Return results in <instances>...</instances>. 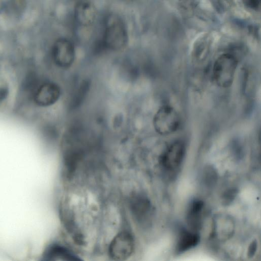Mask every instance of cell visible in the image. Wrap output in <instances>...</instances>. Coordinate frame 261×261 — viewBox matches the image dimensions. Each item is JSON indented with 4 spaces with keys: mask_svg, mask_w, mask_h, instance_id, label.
Wrapping results in <instances>:
<instances>
[{
    "mask_svg": "<svg viewBox=\"0 0 261 261\" xmlns=\"http://www.w3.org/2000/svg\"><path fill=\"white\" fill-rule=\"evenodd\" d=\"M74 14L76 22L84 27L93 24L97 16L95 7L87 0H82L76 4Z\"/></svg>",
    "mask_w": 261,
    "mask_h": 261,
    "instance_id": "9",
    "label": "cell"
},
{
    "mask_svg": "<svg viewBox=\"0 0 261 261\" xmlns=\"http://www.w3.org/2000/svg\"><path fill=\"white\" fill-rule=\"evenodd\" d=\"M186 154L184 143L179 140L170 144L160 158V164L165 174L170 176L177 174L182 166Z\"/></svg>",
    "mask_w": 261,
    "mask_h": 261,
    "instance_id": "3",
    "label": "cell"
},
{
    "mask_svg": "<svg viewBox=\"0 0 261 261\" xmlns=\"http://www.w3.org/2000/svg\"><path fill=\"white\" fill-rule=\"evenodd\" d=\"M199 241L200 236L198 232L182 228L179 233L175 252L178 254L186 252L197 246Z\"/></svg>",
    "mask_w": 261,
    "mask_h": 261,
    "instance_id": "11",
    "label": "cell"
},
{
    "mask_svg": "<svg viewBox=\"0 0 261 261\" xmlns=\"http://www.w3.org/2000/svg\"><path fill=\"white\" fill-rule=\"evenodd\" d=\"M180 125V118L176 110L171 106L163 105L156 112L153 125L156 133L168 135L175 132Z\"/></svg>",
    "mask_w": 261,
    "mask_h": 261,
    "instance_id": "4",
    "label": "cell"
},
{
    "mask_svg": "<svg viewBox=\"0 0 261 261\" xmlns=\"http://www.w3.org/2000/svg\"><path fill=\"white\" fill-rule=\"evenodd\" d=\"M235 230V223L232 218L226 214H220L213 220L211 237L217 241L224 242L230 239Z\"/></svg>",
    "mask_w": 261,
    "mask_h": 261,
    "instance_id": "7",
    "label": "cell"
},
{
    "mask_svg": "<svg viewBox=\"0 0 261 261\" xmlns=\"http://www.w3.org/2000/svg\"><path fill=\"white\" fill-rule=\"evenodd\" d=\"M213 4L215 7L220 9H223L224 8L226 5V2L227 0H212Z\"/></svg>",
    "mask_w": 261,
    "mask_h": 261,
    "instance_id": "20",
    "label": "cell"
},
{
    "mask_svg": "<svg viewBox=\"0 0 261 261\" xmlns=\"http://www.w3.org/2000/svg\"><path fill=\"white\" fill-rule=\"evenodd\" d=\"M245 4L249 8L256 9L259 5V0H244Z\"/></svg>",
    "mask_w": 261,
    "mask_h": 261,
    "instance_id": "19",
    "label": "cell"
},
{
    "mask_svg": "<svg viewBox=\"0 0 261 261\" xmlns=\"http://www.w3.org/2000/svg\"><path fill=\"white\" fill-rule=\"evenodd\" d=\"M218 179V174L215 167L211 165L205 166L202 171L201 180L206 188L210 189L216 184Z\"/></svg>",
    "mask_w": 261,
    "mask_h": 261,
    "instance_id": "14",
    "label": "cell"
},
{
    "mask_svg": "<svg viewBox=\"0 0 261 261\" xmlns=\"http://www.w3.org/2000/svg\"><path fill=\"white\" fill-rule=\"evenodd\" d=\"M197 0H180L181 7L185 9H192L195 7Z\"/></svg>",
    "mask_w": 261,
    "mask_h": 261,
    "instance_id": "18",
    "label": "cell"
},
{
    "mask_svg": "<svg viewBox=\"0 0 261 261\" xmlns=\"http://www.w3.org/2000/svg\"><path fill=\"white\" fill-rule=\"evenodd\" d=\"M133 248L134 241L132 236L127 232H122L112 241L109 253L115 259H123L130 255Z\"/></svg>",
    "mask_w": 261,
    "mask_h": 261,
    "instance_id": "8",
    "label": "cell"
},
{
    "mask_svg": "<svg viewBox=\"0 0 261 261\" xmlns=\"http://www.w3.org/2000/svg\"><path fill=\"white\" fill-rule=\"evenodd\" d=\"M238 193L236 188L231 187L225 190L221 197L222 204L224 206L231 204L236 199Z\"/></svg>",
    "mask_w": 261,
    "mask_h": 261,
    "instance_id": "16",
    "label": "cell"
},
{
    "mask_svg": "<svg viewBox=\"0 0 261 261\" xmlns=\"http://www.w3.org/2000/svg\"><path fill=\"white\" fill-rule=\"evenodd\" d=\"M203 208L204 202L199 199H194L190 202L186 216V222L190 230L199 232L201 229Z\"/></svg>",
    "mask_w": 261,
    "mask_h": 261,
    "instance_id": "10",
    "label": "cell"
},
{
    "mask_svg": "<svg viewBox=\"0 0 261 261\" xmlns=\"http://www.w3.org/2000/svg\"><path fill=\"white\" fill-rule=\"evenodd\" d=\"M61 93V89L57 84L46 81L35 89L33 98L37 106L46 107L55 104L60 98Z\"/></svg>",
    "mask_w": 261,
    "mask_h": 261,
    "instance_id": "6",
    "label": "cell"
},
{
    "mask_svg": "<svg viewBox=\"0 0 261 261\" xmlns=\"http://www.w3.org/2000/svg\"><path fill=\"white\" fill-rule=\"evenodd\" d=\"M238 60L229 53L219 56L215 60L212 70L213 79L216 84L222 88H228L233 83Z\"/></svg>",
    "mask_w": 261,
    "mask_h": 261,
    "instance_id": "2",
    "label": "cell"
},
{
    "mask_svg": "<svg viewBox=\"0 0 261 261\" xmlns=\"http://www.w3.org/2000/svg\"><path fill=\"white\" fill-rule=\"evenodd\" d=\"M136 200L135 208L138 217L144 222H150L153 213L150 202L145 197H139Z\"/></svg>",
    "mask_w": 261,
    "mask_h": 261,
    "instance_id": "13",
    "label": "cell"
},
{
    "mask_svg": "<svg viewBox=\"0 0 261 261\" xmlns=\"http://www.w3.org/2000/svg\"><path fill=\"white\" fill-rule=\"evenodd\" d=\"M257 241L256 240L252 241L249 244L247 249V256L249 258L253 257L257 251Z\"/></svg>",
    "mask_w": 261,
    "mask_h": 261,
    "instance_id": "17",
    "label": "cell"
},
{
    "mask_svg": "<svg viewBox=\"0 0 261 261\" xmlns=\"http://www.w3.org/2000/svg\"><path fill=\"white\" fill-rule=\"evenodd\" d=\"M51 56L54 63L62 69L70 67L75 58L73 43L66 38H60L54 44Z\"/></svg>",
    "mask_w": 261,
    "mask_h": 261,
    "instance_id": "5",
    "label": "cell"
},
{
    "mask_svg": "<svg viewBox=\"0 0 261 261\" xmlns=\"http://www.w3.org/2000/svg\"><path fill=\"white\" fill-rule=\"evenodd\" d=\"M209 43L207 38L201 39L195 46L194 57L195 60L200 61L204 59L208 53Z\"/></svg>",
    "mask_w": 261,
    "mask_h": 261,
    "instance_id": "15",
    "label": "cell"
},
{
    "mask_svg": "<svg viewBox=\"0 0 261 261\" xmlns=\"http://www.w3.org/2000/svg\"><path fill=\"white\" fill-rule=\"evenodd\" d=\"M44 257L46 260H77V257L68 249L59 245H53L47 249Z\"/></svg>",
    "mask_w": 261,
    "mask_h": 261,
    "instance_id": "12",
    "label": "cell"
},
{
    "mask_svg": "<svg viewBox=\"0 0 261 261\" xmlns=\"http://www.w3.org/2000/svg\"><path fill=\"white\" fill-rule=\"evenodd\" d=\"M103 45L108 49L120 51L126 46L128 37L123 20L116 14L107 16L105 22Z\"/></svg>",
    "mask_w": 261,
    "mask_h": 261,
    "instance_id": "1",
    "label": "cell"
}]
</instances>
